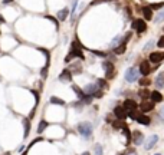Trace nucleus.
<instances>
[{
    "instance_id": "obj_16",
    "label": "nucleus",
    "mask_w": 164,
    "mask_h": 155,
    "mask_svg": "<svg viewBox=\"0 0 164 155\" xmlns=\"http://www.w3.org/2000/svg\"><path fill=\"white\" fill-rule=\"evenodd\" d=\"M154 83H156V86L158 88V89L164 88V72H160V73L157 75V78H156V81H154Z\"/></svg>"
},
{
    "instance_id": "obj_25",
    "label": "nucleus",
    "mask_w": 164,
    "mask_h": 155,
    "mask_svg": "<svg viewBox=\"0 0 164 155\" xmlns=\"http://www.w3.org/2000/svg\"><path fill=\"white\" fill-rule=\"evenodd\" d=\"M50 104H55V105L64 106V105H65V101H62L61 98H56V96H52V98H50Z\"/></svg>"
},
{
    "instance_id": "obj_31",
    "label": "nucleus",
    "mask_w": 164,
    "mask_h": 155,
    "mask_svg": "<svg viewBox=\"0 0 164 155\" xmlns=\"http://www.w3.org/2000/svg\"><path fill=\"white\" fill-rule=\"evenodd\" d=\"M124 126V123L121 122V119H117L115 122H112V128L114 129H120V128H123Z\"/></svg>"
},
{
    "instance_id": "obj_47",
    "label": "nucleus",
    "mask_w": 164,
    "mask_h": 155,
    "mask_svg": "<svg viewBox=\"0 0 164 155\" xmlns=\"http://www.w3.org/2000/svg\"><path fill=\"white\" fill-rule=\"evenodd\" d=\"M109 1H111V0H109Z\"/></svg>"
},
{
    "instance_id": "obj_14",
    "label": "nucleus",
    "mask_w": 164,
    "mask_h": 155,
    "mask_svg": "<svg viewBox=\"0 0 164 155\" xmlns=\"http://www.w3.org/2000/svg\"><path fill=\"white\" fill-rule=\"evenodd\" d=\"M157 141H158V135H151V137L147 139V142L144 144L146 149H151V148H153L157 144Z\"/></svg>"
},
{
    "instance_id": "obj_41",
    "label": "nucleus",
    "mask_w": 164,
    "mask_h": 155,
    "mask_svg": "<svg viewBox=\"0 0 164 155\" xmlns=\"http://www.w3.org/2000/svg\"><path fill=\"white\" fill-rule=\"evenodd\" d=\"M160 115H161V116H164V106L160 109Z\"/></svg>"
},
{
    "instance_id": "obj_15",
    "label": "nucleus",
    "mask_w": 164,
    "mask_h": 155,
    "mask_svg": "<svg viewBox=\"0 0 164 155\" xmlns=\"http://www.w3.org/2000/svg\"><path fill=\"white\" fill-rule=\"evenodd\" d=\"M114 53L115 55H123V53H125V50H127V43L125 42H121L118 46H115L114 49Z\"/></svg>"
},
{
    "instance_id": "obj_20",
    "label": "nucleus",
    "mask_w": 164,
    "mask_h": 155,
    "mask_svg": "<svg viewBox=\"0 0 164 155\" xmlns=\"http://www.w3.org/2000/svg\"><path fill=\"white\" fill-rule=\"evenodd\" d=\"M99 88H98V85H97V83H89V85H86V86H85V93H89V95H92V93H94V92H97V90H98Z\"/></svg>"
},
{
    "instance_id": "obj_40",
    "label": "nucleus",
    "mask_w": 164,
    "mask_h": 155,
    "mask_svg": "<svg viewBox=\"0 0 164 155\" xmlns=\"http://www.w3.org/2000/svg\"><path fill=\"white\" fill-rule=\"evenodd\" d=\"M15 3V0H3V4L4 6H7V4H13Z\"/></svg>"
},
{
    "instance_id": "obj_24",
    "label": "nucleus",
    "mask_w": 164,
    "mask_h": 155,
    "mask_svg": "<svg viewBox=\"0 0 164 155\" xmlns=\"http://www.w3.org/2000/svg\"><path fill=\"white\" fill-rule=\"evenodd\" d=\"M138 95H140V98L143 99V101H146V99H147L148 96L151 95V92H148V90L146 89V88H144V89H141V90L138 92Z\"/></svg>"
},
{
    "instance_id": "obj_35",
    "label": "nucleus",
    "mask_w": 164,
    "mask_h": 155,
    "mask_svg": "<svg viewBox=\"0 0 164 155\" xmlns=\"http://www.w3.org/2000/svg\"><path fill=\"white\" fill-rule=\"evenodd\" d=\"M72 71H76L75 73H81L82 68H81V66H79V63H76V65H74V66H72V68H71V72H72Z\"/></svg>"
},
{
    "instance_id": "obj_23",
    "label": "nucleus",
    "mask_w": 164,
    "mask_h": 155,
    "mask_svg": "<svg viewBox=\"0 0 164 155\" xmlns=\"http://www.w3.org/2000/svg\"><path fill=\"white\" fill-rule=\"evenodd\" d=\"M48 126H49V123L46 122L45 119H42L41 122H39V126H38V134H39V135H41V134H43V131L46 129Z\"/></svg>"
},
{
    "instance_id": "obj_22",
    "label": "nucleus",
    "mask_w": 164,
    "mask_h": 155,
    "mask_svg": "<svg viewBox=\"0 0 164 155\" xmlns=\"http://www.w3.org/2000/svg\"><path fill=\"white\" fill-rule=\"evenodd\" d=\"M72 89H74V92H75V93H76V96H78V99H82V98H83V96H85V95H86V93H85V90H83V89H81V88H79L78 85H72Z\"/></svg>"
},
{
    "instance_id": "obj_38",
    "label": "nucleus",
    "mask_w": 164,
    "mask_h": 155,
    "mask_svg": "<svg viewBox=\"0 0 164 155\" xmlns=\"http://www.w3.org/2000/svg\"><path fill=\"white\" fill-rule=\"evenodd\" d=\"M157 46H158V48H164V36H161V37L158 39V42H157Z\"/></svg>"
},
{
    "instance_id": "obj_1",
    "label": "nucleus",
    "mask_w": 164,
    "mask_h": 155,
    "mask_svg": "<svg viewBox=\"0 0 164 155\" xmlns=\"http://www.w3.org/2000/svg\"><path fill=\"white\" fill-rule=\"evenodd\" d=\"M83 49H85V48L81 45V42L78 40V39H75V40L71 43L69 53L65 56L64 62H65V63H69L72 59H81V60H83V59H85V56H83V52H82Z\"/></svg>"
},
{
    "instance_id": "obj_36",
    "label": "nucleus",
    "mask_w": 164,
    "mask_h": 155,
    "mask_svg": "<svg viewBox=\"0 0 164 155\" xmlns=\"http://www.w3.org/2000/svg\"><path fill=\"white\" fill-rule=\"evenodd\" d=\"M154 45H156V43H154V40H150L148 43H146V46H144V50H150L151 48H154Z\"/></svg>"
},
{
    "instance_id": "obj_9",
    "label": "nucleus",
    "mask_w": 164,
    "mask_h": 155,
    "mask_svg": "<svg viewBox=\"0 0 164 155\" xmlns=\"http://www.w3.org/2000/svg\"><path fill=\"white\" fill-rule=\"evenodd\" d=\"M153 63H160L161 60H164V52H153L150 53V59Z\"/></svg>"
},
{
    "instance_id": "obj_34",
    "label": "nucleus",
    "mask_w": 164,
    "mask_h": 155,
    "mask_svg": "<svg viewBox=\"0 0 164 155\" xmlns=\"http://www.w3.org/2000/svg\"><path fill=\"white\" fill-rule=\"evenodd\" d=\"M30 93H32L33 96H35L36 105H39V92H38V90H35V89H32V90H30Z\"/></svg>"
},
{
    "instance_id": "obj_19",
    "label": "nucleus",
    "mask_w": 164,
    "mask_h": 155,
    "mask_svg": "<svg viewBox=\"0 0 164 155\" xmlns=\"http://www.w3.org/2000/svg\"><path fill=\"white\" fill-rule=\"evenodd\" d=\"M150 98H151V101H153L154 104H157V102H161V101H163V95H161L158 90H154V92H151Z\"/></svg>"
},
{
    "instance_id": "obj_5",
    "label": "nucleus",
    "mask_w": 164,
    "mask_h": 155,
    "mask_svg": "<svg viewBox=\"0 0 164 155\" xmlns=\"http://www.w3.org/2000/svg\"><path fill=\"white\" fill-rule=\"evenodd\" d=\"M138 73H140L138 69H135V68H130V69L125 72V81L130 82V83L135 82L137 79H138Z\"/></svg>"
},
{
    "instance_id": "obj_37",
    "label": "nucleus",
    "mask_w": 164,
    "mask_h": 155,
    "mask_svg": "<svg viewBox=\"0 0 164 155\" xmlns=\"http://www.w3.org/2000/svg\"><path fill=\"white\" fill-rule=\"evenodd\" d=\"M89 50H91V49H89ZM91 52H92L94 55H97V56H101V57H105V56H107V53H105V52H99V50H91Z\"/></svg>"
},
{
    "instance_id": "obj_21",
    "label": "nucleus",
    "mask_w": 164,
    "mask_h": 155,
    "mask_svg": "<svg viewBox=\"0 0 164 155\" xmlns=\"http://www.w3.org/2000/svg\"><path fill=\"white\" fill-rule=\"evenodd\" d=\"M135 121H137L138 123H141V125H150V122H151L147 115H138Z\"/></svg>"
},
{
    "instance_id": "obj_6",
    "label": "nucleus",
    "mask_w": 164,
    "mask_h": 155,
    "mask_svg": "<svg viewBox=\"0 0 164 155\" xmlns=\"http://www.w3.org/2000/svg\"><path fill=\"white\" fill-rule=\"evenodd\" d=\"M58 79L61 82H64V83H69V82H72V72H71V69H64L61 75L58 76Z\"/></svg>"
},
{
    "instance_id": "obj_27",
    "label": "nucleus",
    "mask_w": 164,
    "mask_h": 155,
    "mask_svg": "<svg viewBox=\"0 0 164 155\" xmlns=\"http://www.w3.org/2000/svg\"><path fill=\"white\" fill-rule=\"evenodd\" d=\"M97 85H98V88L99 89H105V88H108V82L107 79H97Z\"/></svg>"
},
{
    "instance_id": "obj_8",
    "label": "nucleus",
    "mask_w": 164,
    "mask_h": 155,
    "mask_svg": "<svg viewBox=\"0 0 164 155\" xmlns=\"http://www.w3.org/2000/svg\"><path fill=\"white\" fill-rule=\"evenodd\" d=\"M114 115H115V118L117 119H121V121H124L127 116H128V112H127V109L123 106H117L114 109Z\"/></svg>"
},
{
    "instance_id": "obj_30",
    "label": "nucleus",
    "mask_w": 164,
    "mask_h": 155,
    "mask_svg": "<svg viewBox=\"0 0 164 155\" xmlns=\"http://www.w3.org/2000/svg\"><path fill=\"white\" fill-rule=\"evenodd\" d=\"M94 151H95V155H102L104 154V149H102V145L101 144H97L94 147Z\"/></svg>"
},
{
    "instance_id": "obj_44",
    "label": "nucleus",
    "mask_w": 164,
    "mask_h": 155,
    "mask_svg": "<svg viewBox=\"0 0 164 155\" xmlns=\"http://www.w3.org/2000/svg\"><path fill=\"white\" fill-rule=\"evenodd\" d=\"M118 155H125V154H124V152H123V154H118Z\"/></svg>"
},
{
    "instance_id": "obj_17",
    "label": "nucleus",
    "mask_w": 164,
    "mask_h": 155,
    "mask_svg": "<svg viewBox=\"0 0 164 155\" xmlns=\"http://www.w3.org/2000/svg\"><path fill=\"white\" fill-rule=\"evenodd\" d=\"M22 123H23V128H25L23 137L27 138V135H29V132H30V121H29V118H23V119H22Z\"/></svg>"
},
{
    "instance_id": "obj_45",
    "label": "nucleus",
    "mask_w": 164,
    "mask_h": 155,
    "mask_svg": "<svg viewBox=\"0 0 164 155\" xmlns=\"http://www.w3.org/2000/svg\"><path fill=\"white\" fill-rule=\"evenodd\" d=\"M156 155H160V154H156Z\"/></svg>"
},
{
    "instance_id": "obj_4",
    "label": "nucleus",
    "mask_w": 164,
    "mask_h": 155,
    "mask_svg": "<svg viewBox=\"0 0 164 155\" xmlns=\"http://www.w3.org/2000/svg\"><path fill=\"white\" fill-rule=\"evenodd\" d=\"M131 26H132V29L138 33V35H141V33H144L146 30H147V23H146L143 19H135V20L132 22Z\"/></svg>"
},
{
    "instance_id": "obj_28",
    "label": "nucleus",
    "mask_w": 164,
    "mask_h": 155,
    "mask_svg": "<svg viewBox=\"0 0 164 155\" xmlns=\"http://www.w3.org/2000/svg\"><path fill=\"white\" fill-rule=\"evenodd\" d=\"M150 83H151V81L148 79L147 76H144L143 79H140V86H141V88H147Z\"/></svg>"
},
{
    "instance_id": "obj_12",
    "label": "nucleus",
    "mask_w": 164,
    "mask_h": 155,
    "mask_svg": "<svg viewBox=\"0 0 164 155\" xmlns=\"http://www.w3.org/2000/svg\"><path fill=\"white\" fill-rule=\"evenodd\" d=\"M140 109L143 111V112H150V111H153L154 109V102L151 101H143L141 102V105H140Z\"/></svg>"
},
{
    "instance_id": "obj_3",
    "label": "nucleus",
    "mask_w": 164,
    "mask_h": 155,
    "mask_svg": "<svg viewBox=\"0 0 164 155\" xmlns=\"http://www.w3.org/2000/svg\"><path fill=\"white\" fill-rule=\"evenodd\" d=\"M102 68L105 69V78H107V79L115 78V75H117L115 73V66L111 60H104V62H102Z\"/></svg>"
},
{
    "instance_id": "obj_7",
    "label": "nucleus",
    "mask_w": 164,
    "mask_h": 155,
    "mask_svg": "<svg viewBox=\"0 0 164 155\" xmlns=\"http://www.w3.org/2000/svg\"><path fill=\"white\" fill-rule=\"evenodd\" d=\"M138 71L143 76H148V75H150V72H151V66H150V62H148L147 59H143V62L140 63Z\"/></svg>"
},
{
    "instance_id": "obj_46",
    "label": "nucleus",
    "mask_w": 164,
    "mask_h": 155,
    "mask_svg": "<svg viewBox=\"0 0 164 155\" xmlns=\"http://www.w3.org/2000/svg\"><path fill=\"white\" fill-rule=\"evenodd\" d=\"M23 155H26V154H23Z\"/></svg>"
},
{
    "instance_id": "obj_2",
    "label": "nucleus",
    "mask_w": 164,
    "mask_h": 155,
    "mask_svg": "<svg viewBox=\"0 0 164 155\" xmlns=\"http://www.w3.org/2000/svg\"><path fill=\"white\" fill-rule=\"evenodd\" d=\"M78 132L81 134L83 138H91V135H92V125L89 122H79L78 123Z\"/></svg>"
},
{
    "instance_id": "obj_26",
    "label": "nucleus",
    "mask_w": 164,
    "mask_h": 155,
    "mask_svg": "<svg viewBox=\"0 0 164 155\" xmlns=\"http://www.w3.org/2000/svg\"><path fill=\"white\" fill-rule=\"evenodd\" d=\"M123 132H124V135H125V138H127V142L132 141L131 134H130V129H128V126H127V125H124V126H123Z\"/></svg>"
},
{
    "instance_id": "obj_18",
    "label": "nucleus",
    "mask_w": 164,
    "mask_h": 155,
    "mask_svg": "<svg viewBox=\"0 0 164 155\" xmlns=\"http://www.w3.org/2000/svg\"><path fill=\"white\" fill-rule=\"evenodd\" d=\"M143 15H144L146 20H151L153 19V9L150 7V6H144L143 7Z\"/></svg>"
},
{
    "instance_id": "obj_48",
    "label": "nucleus",
    "mask_w": 164,
    "mask_h": 155,
    "mask_svg": "<svg viewBox=\"0 0 164 155\" xmlns=\"http://www.w3.org/2000/svg\"><path fill=\"white\" fill-rule=\"evenodd\" d=\"M163 30H164V29H163Z\"/></svg>"
},
{
    "instance_id": "obj_29",
    "label": "nucleus",
    "mask_w": 164,
    "mask_h": 155,
    "mask_svg": "<svg viewBox=\"0 0 164 155\" xmlns=\"http://www.w3.org/2000/svg\"><path fill=\"white\" fill-rule=\"evenodd\" d=\"M163 19H164V7L161 9V10L158 12V15L154 17V22H156V23H158V22H161Z\"/></svg>"
},
{
    "instance_id": "obj_10",
    "label": "nucleus",
    "mask_w": 164,
    "mask_h": 155,
    "mask_svg": "<svg viewBox=\"0 0 164 155\" xmlns=\"http://www.w3.org/2000/svg\"><path fill=\"white\" fill-rule=\"evenodd\" d=\"M69 13H71V10H69L68 7L61 9V10H59V12L56 13L58 20H59V22H65L66 19H68V16H69Z\"/></svg>"
},
{
    "instance_id": "obj_33",
    "label": "nucleus",
    "mask_w": 164,
    "mask_h": 155,
    "mask_svg": "<svg viewBox=\"0 0 164 155\" xmlns=\"http://www.w3.org/2000/svg\"><path fill=\"white\" fill-rule=\"evenodd\" d=\"M150 7L153 9V10H158V9H163L164 7V3H163V1H161V3H156V4L153 3V4H150Z\"/></svg>"
},
{
    "instance_id": "obj_42",
    "label": "nucleus",
    "mask_w": 164,
    "mask_h": 155,
    "mask_svg": "<svg viewBox=\"0 0 164 155\" xmlns=\"http://www.w3.org/2000/svg\"><path fill=\"white\" fill-rule=\"evenodd\" d=\"M0 23H4V17L1 16V15H0Z\"/></svg>"
},
{
    "instance_id": "obj_39",
    "label": "nucleus",
    "mask_w": 164,
    "mask_h": 155,
    "mask_svg": "<svg viewBox=\"0 0 164 155\" xmlns=\"http://www.w3.org/2000/svg\"><path fill=\"white\" fill-rule=\"evenodd\" d=\"M39 141H42V138H41V137H38V138H35V139H33V141H32V142H30V144H29V147H27V148L33 147V145H35V144H36V142H39Z\"/></svg>"
},
{
    "instance_id": "obj_43",
    "label": "nucleus",
    "mask_w": 164,
    "mask_h": 155,
    "mask_svg": "<svg viewBox=\"0 0 164 155\" xmlns=\"http://www.w3.org/2000/svg\"><path fill=\"white\" fill-rule=\"evenodd\" d=\"M82 155H91V152H88V151H86V152H83Z\"/></svg>"
},
{
    "instance_id": "obj_32",
    "label": "nucleus",
    "mask_w": 164,
    "mask_h": 155,
    "mask_svg": "<svg viewBox=\"0 0 164 155\" xmlns=\"http://www.w3.org/2000/svg\"><path fill=\"white\" fill-rule=\"evenodd\" d=\"M48 20H50V22H53L55 23V26H56V30L59 29V20H58V17H53V16H45Z\"/></svg>"
},
{
    "instance_id": "obj_11",
    "label": "nucleus",
    "mask_w": 164,
    "mask_h": 155,
    "mask_svg": "<svg viewBox=\"0 0 164 155\" xmlns=\"http://www.w3.org/2000/svg\"><path fill=\"white\" fill-rule=\"evenodd\" d=\"M124 108L127 109V112H130V111H137V102L134 101V99H125V102H124Z\"/></svg>"
},
{
    "instance_id": "obj_13",
    "label": "nucleus",
    "mask_w": 164,
    "mask_h": 155,
    "mask_svg": "<svg viewBox=\"0 0 164 155\" xmlns=\"http://www.w3.org/2000/svg\"><path fill=\"white\" fill-rule=\"evenodd\" d=\"M132 142H134L135 145H141V144L144 142V137H143V134H141L140 131H135V132L132 134Z\"/></svg>"
}]
</instances>
